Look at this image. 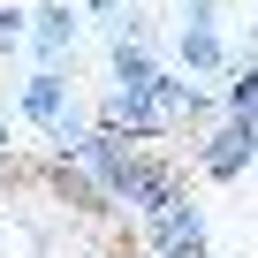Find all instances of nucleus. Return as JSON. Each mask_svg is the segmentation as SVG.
Segmentation results:
<instances>
[{
    "label": "nucleus",
    "instance_id": "5",
    "mask_svg": "<svg viewBox=\"0 0 258 258\" xmlns=\"http://www.w3.org/2000/svg\"><path fill=\"white\" fill-rule=\"evenodd\" d=\"M91 16H121V0H91Z\"/></svg>",
    "mask_w": 258,
    "mask_h": 258
},
{
    "label": "nucleus",
    "instance_id": "2",
    "mask_svg": "<svg viewBox=\"0 0 258 258\" xmlns=\"http://www.w3.org/2000/svg\"><path fill=\"white\" fill-rule=\"evenodd\" d=\"M175 46H182V69H198V76H205V69H220V61H228V53H220V31H182V38H175Z\"/></svg>",
    "mask_w": 258,
    "mask_h": 258
},
{
    "label": "nucleus",
    "instance_id": "1",
    "mask_svg": "<svg viewBox=\"0 0 258 258\" xmlns=\"http://www.w3.org/2000/svg\"><path fill=\"white\" fill-rule=\"evenodd\" d=\"M31 38H38V53H46V69L76 46V8L69 0H46V8H31Z\"/></svg>",
    "mask_w": 258,
    "mask_h": 258
},
{
    "label": "nucleus",
    "instance_id": "4",
    "mask_svg": "<svg viewBox=\"0 0 258 258\" xmlns=\"http://www.w3.org/2000/svg\"><path fill=\"white\" fill-rule=\"evenodd\" d=\"M23 23H31V16H23V8H0V53H8V46H16V38H23Z\"/></svg>",
    "mask_w": 258,
    "mask_h": 258
},
{
    "label": "nucleus",
    "instance_id": "3",
    "mask_svg": "<svg viewBox=\"0 0 258 258\" xmlns=\"http://www.w3.org/2000/svg\"><path fill=\"white\" fill-rule=\"evenodd\" d=\"M213 8L220 0H182V31H213Z\"/></svg>",
    "mask_w": 258,
    "mask_h": 258
}]
</instances>
